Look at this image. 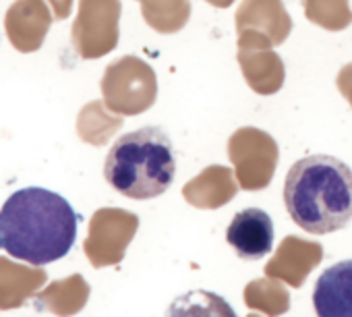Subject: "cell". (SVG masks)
<instances>
[{
	"label": "cell",
	"mask_w": 352,
	"mask_h": 317,
	"mask_svg": "<svg viewBox=\"0 0 352 317\" xmlns=\"http://www.w3.org/2000/svg\"><path fill=\"white\" fill-rule=\"evenodd\" d=\"M284 206L309 234H331L352 222V171L333 155H305L286 175Z\"/></svg>",
	"instance_id": "obj_2"
},
{
	"label": "cell",
	"mask_w": 352,
	"mask_h": 317,
	"mask_svg": "<svg viewBox=\"0 0 352 317\" xmlns=\"http://www.w3.org/2000/svg\"><path fill=\"white\" fill-rule=\"evenodd\" d=\"M274 222L267 212L259 208H247L239 212L228 230L226 241L241 259H261L274 249Z\"/></svg>",
	"instance_id": "obj_6"
},
{
	"label": "cell",
	"mask_w": 352,
	"mask_h": 317,
	"mask_svg": "<svg viewBox=\"0 0 352 317\" xmlns=\"http://www.w3.org/2000/svg\"><path fill=\"white\" fill-rule=\"evenodd\" d=\"M305 17L327 32H342L352 25V9L348 0H302Z\"/></svg>",
	"instance_id": "obj_13"
},
{
	"label": "cell",
	"mask_w": 352,
	"mask_h": 317,
	"mask_svg": "<svg viewBox=\"0 0 352 317\" xmlns=\"http://www.w3.org/2000/svg\"><path fill=\"white\" fill-rule=\"evenodd\" d=\"M77 226L79 216L63 195L25 187L0 208V251L32 265H46L69 255Z\"/></svg>",
	"instance_id": "obj_1"
},
{
	"label": "cell",
	"mask_w": 352,
	"mask_h": 317,
	"mask_svg": "<svg viewBox=\"0 0 352 317\" xmlns=\"http://www.w3.org/2000/svg\"><path fill=\"white\" fill-rule=\"evenodd\" d=\"M336 85H338L340 94L346 98V102L350 104V108H352V63H348V65H344L340 69Z\"/></svg>",
	"instance_id": "obj_14"
},
{
	"label": "cell",
	"mask_w": 352,
	"mask_h": 317,
	"mask_svg": "<svg viewBox=\"0 0 352 317\" xmlns=\"http://www.w3.org/2000/svg\"><path fill=\"white\" fill-rule=\"evenodd\" d=\"M228 151L247 187L263 185L270 181L278 157V145L272 135L255 127H243L232 133Z\"/></svg>",
	"instance_id": "obj_5"
},
{
	"label": "cell",
	"mask_w": 352,
	"mask_h": 317,
	"mask_svg": "<svg viewBox=\"0 0 352 317\" xmlns=\"http://www.w3.org/2000/svg\"><path fill=\"white\" fill-rule=\"evenodd\" d=\"M313 307L317 317H352V259L321 272L313 288Z\"/></svg>",
	"instance_id": "obj_8"
},
{
	"label": "cell",
	"mask_w": 352,
	"mask_h": 317,
	"mask_svg": "<svg viewBox=\"0 0 352 317\" xmlns=\"http://www.w3.org/2000/svg\"><path fill=\"white\" fill-rule=\"evenodd\" d=\"M176 177L174 147L160 127H143L114 141L104 162V179L129 199L164 195Z\"/></svg>",
	"instance_id": "obj_3"
},
{
	"label": "cell",
	"mask_w": 352,
	"mask_h": 317,
	"mask_svg": "<svg viewBox=\"0 0 352 317\" xmlns=\"http://www.w3.org/2000/svg\"><path fill=\"white\" fill-rule=\"evenodd\" d=\"M239 67L247 85L259 96H274L282 89L286 69L274 48H239Z\"/></svg>",
	"instance_id": "obj_9"
},
{
	"label": "cell",
	"mask_w": 352,
	"mask_h": 317,
	"mask_svg": "<svg viewBox=\"0 0 352 317\" xmlns=\"http://www.w3.org/2000/svg\"><path fill=\"white\" fill-rule=\"evenodd\" d=\"M206 3H210L212 7H218V9H228L234 0H206Z\"/></svg>",
	"instance_id": "obj_15"
},
{
	"label": "cell",
	"mask_w": 352,
	"mask_h": 317,
	"mask_svg": "<svg viewBox=\"0 0 352 317\" xmlns=\"http://www.w3.org/2000/svg\"><path fill=\"white\" fill-rule=\"evenodd\" d=\"M234 23L236 34H261L274 48L282 46L292 32V19L282 0H243L236 9Z\"/></svg>",
	"instance_id": "obj_7"
},
{
	"label": "cell",
	"mask_w": 352,
	"mask_h": 317,
	"mask_svg": "<svg viewBox=\"0 0 352 317\" xmlns=\"http://www.w3.org/2000/svg\"><path fill=\"white\" fill-rule=\"evenodd\" d=\"M166 317H239L232 305L206 288H193L176 296L168 309Z\"/></svg>",
	"instance_id": "obj_11"
},
{
	"label": "cell",
	"mask_w": 352,
	"mask_h": 317,
	"mask_svg": "<svg viewBox=\"0 0 352 317\" xmlns=\"http://www.w3.org/2000/svg\"><path fill=\"white\" fill-rule=\"evenodd\" d=\"M104 89L108 104L122 114H141L149 110L157 98V81L153 69L137 58L124 56L106 71Z\"/></svg>",
	"instance_id": "obj_4"
},
{
	"label": "cell",
	"mask_w": 352,
	"mask_h": 317,
	"mask_svg": "<svg viewBox=\"0 0 352 317\" xmlns=\"http://www.w3.org/2000/svg\"><path fill=\"white\" fill-rule=\"evenodd\" d=\"M143 17L157 34L181 32L191 19L189 0H139Z\"/></svg>",
	"instance_id": "obj_12"
},
{
	"label": "cell",
	"mask_w": 352,
	"mask_h": 317,
	"mask_svg": "<svg viewBox=\"0 0 352 317\" xmlns=\"http://www.w3.org/2000/svg\"><path fill=\"white\" fill-rule=\"evenodd\" d=\"M91 13L87 25V58H96L100 52H108L116 46L118 40V15L120 3L118 0H87ZM83 32V34H85Z\"/></svg>",
	"instance_id": "obj_10"
}]
</instances>
